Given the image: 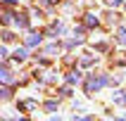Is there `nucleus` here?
Returning a JSON list of instances; mask_svg holds the SVG:
<instances>
[{
	"instance_id": "1a4fd4ad",
	"label": "nucleus",
	"mask_w": 126,
	"mask_h": 121,
	"mask_svg": "<svg viewBox=\"0 0 126 121\" xmlns=\"http://www.w3.org/2000/svg\"><path fill=\"white\" fill-rule=\"evenodd\" d=\"M79 78H81V76H79V74H71V76H67V81H69V83H76Z\"/></svg>"
},
{
	"instance_id": "f03ea898",
	"label": "nucleus",
	"mask_w": 126,
	"mask_h": 121,
	"mask_svg": "<svg viewBox=\"0 0 126 121\" xmlns=\"http://www.w3.org/2000/svg\"><path fill=\"white\" fill-rule=\"evenodd\" d=\"M26 45H29V48H33V45H41V36L29 33V38H26Z\"/></svg>"
},
{
	"instance_id": "7ed1b4c3",
	"label": "nucleus",
	"mask_w": 126,
	"mask_h": 121,
	"mask_svg": "<svg viewBox=\"0 0 126 121\" xmlns=\"http://www.w3.org/2000/svg\"><path fill=\"white\" fill-rule=\"evenodd\" d=\"M14 59H26V48H17V52H14Z\"/></svg>"
},
{
	"instance_id": "423d86ee",
	"label": "nucleus",
	"mask_w": 126,
	"mask_h": 121,
	"mask_svg": "<svg viewBox=\"0 0 126 121\" xmlns=\"http://www.w3.org/2000/svg\"><path fill=\"white\" fill-rule=\"evenodd\" d=\"M10 95H12V93L7 90V88H0V97L2 100H10Z\"/></svg>"
},
{
	"instance_id": "20e7f679",
	"label": "nucleus",
	"mask_w": 126,
	"mask_h": 121,
	"mask_svg": "<svg viewBox=\"0 0 126 121\" xmlns=\"http://www.w3.org/2000/svg\"><path fill=\"white\" fill-rule=\"evenodd\" d=\"M86 17H88V19H86L88 26H98V17H95V14H86Z\"/></svg>"
},
{
	"instance_id": "9d476101",
	"label": "nucleus",
	"mask_w": 126,
	"mask_h": 121,
	"mask_svg": "<svg viewBox=\"0 0 126 121\" xmlns=\"http://www.w3.org/2000/svg\"><path fill=\"white\" fill-rule=\"evenodd\" d=\"M114 102H126V95H124V93H119V95H114Z\"/></svg>"
},
{
	"instance_id": "39448f33",
	"label": "nucleus",
	"mask_w": 126,
	"mask_h": 121,
	"mask_svg": "<svg viewBox=\"0 0 126 121\" xmlns=\"http://www.w3.org/2000/svg\"><path fill=\"white\" fill-rule=\"evenodd\" d=\"M14 24H17V26H21V28H24V26H26V24H29V21L24 19V17H17V19H14Z\"/></svg>"
},
{
	"instance_id": "4468645a",
	"label": "nucleus",
	"mask_w": 126,
	"mask_h": 121,
	"mask_svg": "<svg viewBox=\"0 0 126 121\" xmlns=\"http://www.w3.org/2000/svg\"><path fill=\"white\" fill-rule=\"evenodd\" d=\"M0 2H5V5H17V0H0Z\"/></svg>"
},
{
	"instance_id": "0eeeda50",
	"label": "nucleus",
	"mask_w": 126,
	"mask_h": 121,
	"mask_svg": "<svg viewBox=\"0 0 126 121\" xmlns=\"http://www.w3.org/2000/svg\"><path fill=\"white\" fill-rule=\"evenodd\" d=\"M0 81H10V71L7 69H0Z\"/></svg>"
},
{
	"instance_id": "f8f14e48",
	"label": "nucleus",
	"mask_w": 126,
	"mask_h": 121,
	"mask_svg": "<svg viewBox=\"0 0 126 121\" xmlns=\"http://www.w3.org/2000/svg\"><path fill=\"white\" fill-rule=\"evenodd\" d=\"M119 40H121V43H126V31H119Z\"/></svg>"
},
{
	"instance_id": "6e6552de",
	"label": "nucleus",
	"mask_w": 126,
	"mask_h": 121,
	"mask_svg": "<svg viewBox=\"0 0 126 121\" xmlns=\"http://www.w3.org/2000/svg\"><path fill=\"white\" fill-rule=\"evenodd\" d=\"M2 38H5V40H14V33H12V31H5V33H2Z\"/></svg>"
},
{
	"instance_id": "9b49d317",
	"label": "nucleus",
	"mask_w": 126,
	"mask_h": 121,
	"mask_svg": "<svg viewBox=\"0 0 126 121\" xmlns=\"http://www.w3.org/2000/svg\"><path fill=\"white\" fill-rule=\"evenodd\" d=\"M55 107H57V102H48V105H45V109H48V112H52Z\"/></svg>"
},
{
	"instance_id": "f257e3e1",
	"label": "nucleus",
	"mask_w": 126,
	"mask_h": 121,
	"mask_svg": "<svg viewBox=\"0 0 126 121\" xmlns=\"http://www.w3.org/2000/svg\"><path fill=\"white\" fill-rule=\"evenodd\" d=\"M105 83H107V78H105V76H98V78L91 76V78H88V85H86V88H88V93H93V90H100Z\"/></svg>"
},
{
	"instance_id": "ddd939ff",
	"label": "nucleus",
	"mask_w": 126,
	"mask_h": 121,
	"mask_svg": "<svg viewBox=\"0 0 126 121\" xmlns=\"http://www.w3.org/2000/svg\"><path fill=\"white\" fill-rule=\"evenodd\" d=\"M107 2H110V5H114V7H119V5H121V0H107Z\"/></svg>"
},
{
	"instance_id": "2eb2a0df",
	"label": "nucleus",
	"mask_w": 126,
	"mask_h": 121,
	"mask_svg": "<svg viewBox=\"0 0 126 121\" xmlns=\"http://www.w3.org/2000/svg\"><path fill=\"white\" fill-rule=\"evenodd\" d=\"M5 55H7V50L2 48V45H0V57H5Z\"/></svg>"
}]
</instances>
